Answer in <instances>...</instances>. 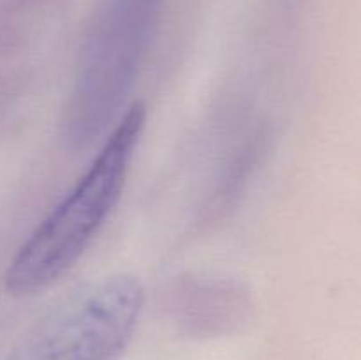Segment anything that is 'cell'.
I'll return each instance as SVG.
<instances>
[{"instance_id": "3", "label": "cell", "mask_w": 361, "mask_h": 360, "mask_svg": "<svg viewBox=\"0 0 361 360\" xmlns=\"http://www.w3.org/2000/svg\"><path fill=\"white\" fill-rule=\"evenodd\" d=\"M145 299L143 282L133 274L87 282L46 311L6 360H120Z\"/></svg>"}, {"instance_id": "2", "label": "cell", "mask_w": 361, "mask_h": 360, "mask_svg": "<svg viewBox=\"0 0 361 360\" xmlns=\"http://www.w3.org/2000/svg\"><path fill=\"white\" fill-rule=\"evenodd\" d=\"M162 0H99L60 119L71 150H85L122 115L161 16Z\"/></svg>"}, {"instance_id": "1", "label": "cell", "mask_w": 361, "mask_h": 360, "mask_svg": "<svg viewBox=\"0 0 361 360\" xmlns=\"http://www.w3.org/2000/svg\"><path fill=\"white\" fill-rule=\"evenodd\" d=\"M145 122L143 102L120 115L90 166L9 261L4 282L11 295L44 292L83 256L122 198Z\"/></svg>"}, {"instance_id": "4", "label": "cell", "mask_w": 361, "mask_h": 360, "mask_svg": "<svg viewBox=\"0 0 361 360\" xmlns=\"http://www.w3.org/2000/svg\"><path fill=\"white\" fill-rule=\"evenodd\" d=\"M245 293L240 292L235 282L222 279H196L183 284L178 292L176 309L185 314V323L194 328H204L208 325H224L238 318L243 307H247Z\"/></svg>"}]
</instances>
